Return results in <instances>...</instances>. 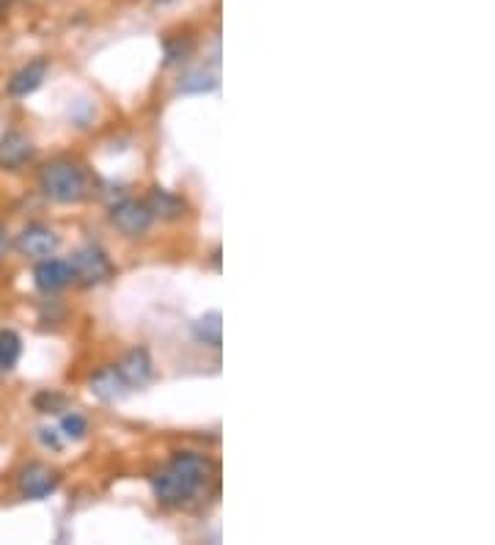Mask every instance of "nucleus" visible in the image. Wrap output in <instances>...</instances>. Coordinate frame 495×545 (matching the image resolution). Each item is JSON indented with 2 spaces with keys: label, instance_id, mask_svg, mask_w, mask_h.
<instances>
[{
  "label": "nucleus",
  "instance_id": "obj_2",
  "mask_svg": "<svg viewBox=\"0 0 495 545\" xmlns=\"http://www.w3.org/2000/svg\"><path fill=\"white\" fill-rule=\"evenodd\" d=\"M39 193L53 204H83L94 193V177L77 157L61 155L47 160L39 171Z\"/></svg>",
  "mask_w": 495,
  "mask_h": 545
},
{
  "label": "nucleus",
  "instance_id": "obj_14",
  "mask_svg": "<svg viewBox=\"0 0 495 545\" xmlns=\"http://www.w3.org/2000/svg\"><path fill=\"white\" fill-rule=\"evenodd\" d=\"M193 339H196L198 345L220 350V345H223V317H220V312L201 314L193 323Z\"/></svg>",
  "mask_w": 495,
  "mask_h": 545
},
{
  "label": "nucleus",
  "instance_id": "obj_5",
  "mask_svg": "<svg viewBox=\"0 0 495 545\" xmlns=\"http://www.w3.org/2000/svg\"><path fill=\"white\" fill-rule=\"evenodd\" d=\"M61 488V474L42 460H31L17 471V493L25 501H44Z\"/></svg>",
  "mask_w": 495,
  "mask_h": 545
},
{
  "label": "nucleus",
  "instance_id": "obj_18",
  "mask_svg": "<svg viewBox=\"0 0 495 545\" xmlns=\"http://www.w3.org/2000/svg\"><path fill=\"white\" fill-rule=\"evenodd\" d=\"M33 408L39 413H50V416H58V413L66 411V397L58 394V391H42L33 397Z\"/></svg>",
  "mask_w": 495,
  "mask_h": 545
},
{
  "label": "nucleus",
  "instance_id": "obj_1",
  "mask_svg": "<svg viewBox=\"0 0 495 545\" xmlns=\"http://www.w3.org/2000/svg\"><path fill=\"white\" fill-rule=\"evenodd\" d=\"M215 477V463L204 452H174L171 460L149 477L152 496L163 507H182L196 499Z\"/></svg>",
  "mask_w": 495,
  "mask_h": 545
},
{
  "label": "nucleus",
  "instance_id": "obj_16",
  "mask_svg": "<svg viewBox=\"0 0 495 545\" xmlns=\"http://www.w3.org/2000/svg\"><path fill=\"white\" fill-rule=\"evenodd\" d=\"M58 433L64 435L66 444H80V441L88 435V419L83 416V413H77V411L61 413Z\"/></svg>",
  "mask_w": 495,
  "mask_h": 545
},
{
  "label": "nucleus",
  "instance_id": "obj_15",
  "mask_svg": "<svg viewBox=\"0 0 495 545\" xmlns=\"http://www.w3.org/2000/svg\"><path fill=\"white\" fill-rule=\"evenodd\" d=\"M22 358V336L14 328H0V372H11Z\"/></svg>",
  "mask_w": 495,
  "mask_h": 545
},
{
  "label": "nucleus",
  "instance_id": "obj_21",
  "mask_svg": "<svg viewBox=\"0 0 495 545\" xmlns=\"http://www.w3.org/2000/svg\"><path fill=\"white\" fill-rule=\"evenodd\" d=\"M154 3H160V6H171V3H176V0H154Z\"/></svg>",
  "mask_w": 495,
  "mask_h": 545
},
{
  "label": "nucleus",
  "instance_id": "obj_8",
  "mask_svg": "<svg viewBox=\"0 0 495 545\" xmlns=\"http://www.w3.org/2000/svg\"><path fill=\"white\" fill-rule=\"evenodd\" d=\"M72 284V267L69 259H58V256H47L39 259L33 267V287L42 295H58Z\"/></svg>",
  "mask_w": 495,
  "mask_h": 545
},
{
  "label": "nucleus",
  "instance_id": "obj_13",
  "mask_svg": "<svg viewBox=\"0 0 495 545\" xmlns=\"http://www.w3.org/2000/svg\"><path fill=\"white\" fill-rule=\"evenodd\" d=\"M196 53V39L193 36L168 34L163 39V67H182Z\"/></svg>",
  "mask_w": 495,
  "mask_h": 545
},
{
  "label": "nucleus",
  "instance_id": "obj_20",
  "mask_svg": "<svg viewBox=\"0 0 495 545\" xmlns=\"http://www.w3.org/2000/svg\"><path fill=\"white\" fill-rule=\"evenodd\" d=\"M11 251V237H9V229L0 223V265L6 262V256H9Z\"/></svg>",
  "mask_w": 495,
  "mask_h": 545
},
{
  "label": "nucleus",
  "instance_id": "obj_17",
  "mask_svg": "<svg viewBox=\"0 0 495 545\" xmlns=\"http://www.w3.org/2000/svg\"><path fill=\"white\" fill-rule=\"evenodd\" d=\"M218 89V72H207V69H196V72H187L179 91L182 94H209V91Z\"/></svg>",
  "mask_w": 495,
  "mask_h": 545
},
{
  "label": "nucleus",
  "instance_id": "obj_12",
  "mask_svg": "<svg viewBox=\"0 0 495 545\" xmlns=\"http://www.w3.org/2000/svg\"><path fill=\"white\" fill-rule=\"evenodd\" d=\"M116 367H119V372L124 375V380H127V386L132 391L149 386L154 378V361L146 347H132V350H127Z\"/></svg>",
  "mask_w": 495,
  "mask_h": 545
},
{
  "label": "nucleus",
  "instance_id": "obj_10",
  "mask_svg": "<svg viewBox=\"0 0 495 545\" xmlns=\"http://www.w3.org/2000/svg\"><path fill=\"white\" fill-rule=\"evenodd\" d=\"M88 391L97 397L99 402H121L124 397H130L132 389L127 386V380L119 372L116 364H105V367H99L91 380H88Z\"/></svg>",
  "mask_w": 495,
  "mask_h": 545
},
{
  "label": "nucleus",
  "instance_id": "obj_9",
  "mask_svg": "<svg viewBox=\"0 0 495 545\" xmlns=\"http://www.w3.org/2000/svg\"><path fill=\"white\" fill-rule=\"evenodd\" d=\"M47 72H50V61L47 58H33L28 64H22L17 72H11V78L6 80V94H9L11 100L31 97L33 91L42 89Z\"/></svg>",
  "mask_w": 495,
  "mask_h": 545
},
{
  "label": "nucleus",
  "instance_id": "obj_19",
  "mask_svg": "<svg viewBox=\"0 0 495 545\" xmlns=\"http://www.w3.org/2000/svg\"><path fill=\"white\" fill-rule=\"evenodd\" d=\"M36 438H39V444L44 446V449H50V452H58V449H64V435L58 433V427H39V433H36Z\"/></svg>",
  "mask_w": 495,
  "mask_h": 545
},
{
  "label": "nucleus",
  "instance_id": "obj_7",
  "mask_svg": "<svg viewBox=\"0 0 495 545\" xmlns=\"http://www.w3.org/2000/svg\"><path fill=\"white\" fill-rule=\"evenodd\" d=\"M36 160V144L28 133L22 130H6L0 135V171H25Z\"/></svg>",
  "mask_w": 495,
  "mask_h": 545
},
{
  "label": "nucleus",
  "instance_id": "obj_6",
  "mask_svg": "<svg viewBox=\"0 0 495 545\" xmlns=\"http://www.w3.org/2000/svg\"><path fill=\"white\" fill-rule=\"evenodd\" d=\"M14 251L31 262H39V259H47L58 251L61 245V234L55 232L53 226L47 223H28L17 237H14Z\"/></svg>",
  "mask_w": 495,
  "mask_h": 545
},
{
  "label": "nucleus",
  "instance_id": "obj_4",
  "mask_svg": "<svg viewBox=\"0 0 495 545\" xmlns=\"http://www.w3.org/2000/svg\"><path fill=\"white\" fill-rule=\"evenodd\" d=\"M108 223L127 240H141L146 234L152 232L154 226V215L152 210L146 207L143 199H124L113 201L108 210Z\"/></svg>",
  "mask_w": 495,
  "mask_h": 545
},
{
  "label": "nucleus",
  "instance_id": "obj_3",
  "mask_svg": "<svg viewBox=\"0 0 495 545\" xmlns=\"http://www.w3.org/2000/svg\"><path fill=\"white\" fill-rule=\"evenodd\" d=\"M69 267H72V284L80 287H102L116 276V265L108 256V251L97 243H86L77 248L75 254L69 256Z\"/></svg>",
  "mask_w": 495,
  "mask_h": 545
},
{
  "label": "nucleus",
  "instance_id": "obj_11",
  "mask_svg": "<svg viewBox=\"0 0 495 545\" xmlns=\"http://www.w3.org/2000/svg\"><path fill=\"white\" fill-rule=\"evenodd\" d=\"M146 207L152 210L154 221H168V223H176L185 218L187 212H190V207H187V201L179 196V193H174V190L168 188H160V185H154V188H149V193H146Z\"/></svg>",
  "mask_w": 495,
  "mask_h": 545
}]
</instances>
